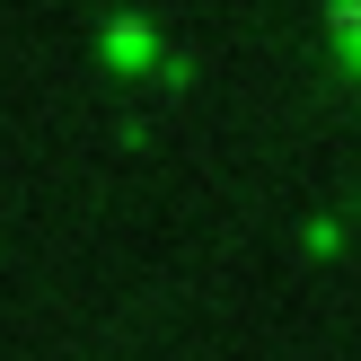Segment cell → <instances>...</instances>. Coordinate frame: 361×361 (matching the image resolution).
I'll use <instances>...</instances> for the list:
<instances>
[{
  "mask_svg": "<svg viewBox=\"0 0 361 361\" xmlns=\"http://www.w3.org/2000/svg\"><path fill=\"white\" fill-rule=\"evenodd\" d=\"M335 27H353V35H361V0H335Z\"/></svg>",
  "mask_w": 361,
  "mask_h": 361,
  "instance_id": "1",
  "label": "cell"
}]
</instances>
